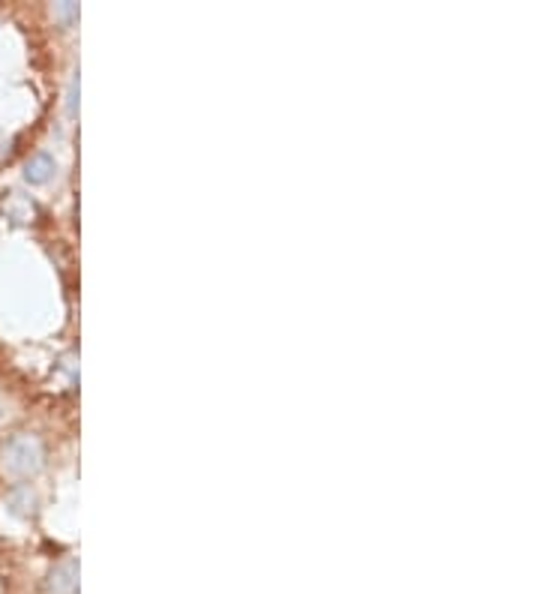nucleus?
Wrapping results in <instances>:
<instances>
[{"instance_id": "obj_6", "label": "nucleus", "mask_w": 540, "mask_h": 594, "mask_svg": "<svg viewBox=\"0 0 540 594\" xmlns=\"http://www.w3.org/2000/svg\"><path fill=\"white\" fill-rule=\"evenodd\" d=\"M54 15L63 18V22H69V18H78V6L76 4H58L54 6Z\"/></svg>"}, {"instance_id": "obj_3", "label": "nucleus", "mask_w": 540, "mask_h": 594, "mask_svg": "<svg viewBox=\"0 0 540 594\" xmlns=\"http://www.w3.org/2000/svg\"><path fill=\"white\" fill-rule=\"evenodd\" d=\"M54 171H58V162H54L49 153H36V157H31L24 162V180L27 184H49V180L54 177Z\"/></svg>"}, {"instance_id": "obj_1", "label": "nucleus", "mask_w": 540, "mask_h": 594, "mask_svg": "<svg viewBox=\"0 0 540 594\" xmlns=\"http://www.w3.org/2000/svg\"><path fill=\"white\" fill-rule=\"evenodd\" d=\"M4 472L15 474V477H27L33 472H40L42 465V447L40 441L31 436H18L4 445Z\"/></svg>"}, {"instance_id": "obj_5", "label": "nucleus", "mask_w": 540, "mask_h": 594, "mask_svg": "<svg viewBox=\"0 0 540 594\" xmlns=\"http://www.w3.org/2000/svg\"><path fill=\"white\" fill-rule=\"evenodd\" d=\"M9 508H13V513H18V517H31L33 508H36V499L31 492V486H15L13 492L6 495Z\"/></svg>"}, {"instance_id": "obj_4", "label": "nucleus", "mask_w": 540, "mask_h": 594, "mask_svg": "<svg viewBox=\"0 0 540 594\" xmlns=\"http://www.w3.org/2000/svg\"><path fill=\"white\" fill-rule=\"evenodd\" d=\"M4 213H6V220H13L15 225H24V222H31L33 220V213H36V207H33V202L27 195H9L6 198V204H4Z\"/></svg>"}, {"instance_id": "obj_2", "label": "nucleus", "mask_w": 540, "mask_h": 594, "mask_svg": "<svg viewBox=\"0 0 540 594\" xmlns=\"http://www.w3.org/2000/svg\"><path fill=\"white\" fill-rule=\"evenodd\" d=\"M78 591V562L67 558L49 576V594H76Z\"/></svg>"}]
</instances>
